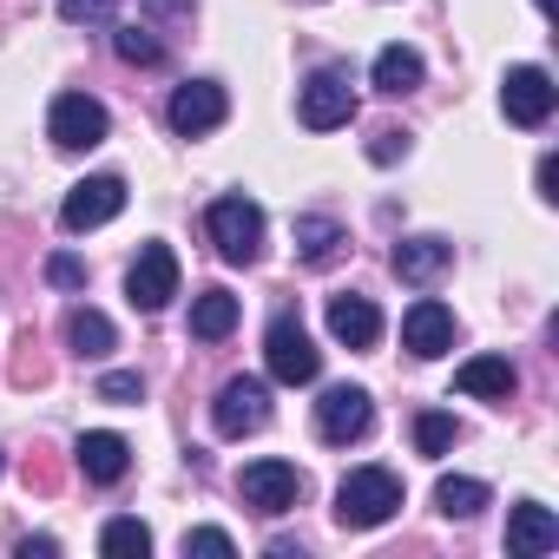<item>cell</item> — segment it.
Instances as JSON below:
<instances>
[{"label": "cell", "mask_w": 559, "mask_h": 559, "mask_svg": "<svg viewBox=\"0 0 559 559\" xmlns=\"http://www.w3.org/2000/svg\"><path fill=\"white\" fill-rule=\"evenodd\" d=\"M349 119H356V80H349V67L310 73V86H304V126L310 132H336Z\"/></svg>", "instance_id": "obj_8"}, {"label": "cell", "mask_w": 559, "mask_h": 559, "mask_svg": "<svg viewBox=\"0 0 559 559\" xmlns=\"http://www.w3.org/2000/svg\"><path fill=\"white\" fill-rule=\"evenodd\" d=\"M454 435H461L454 415H441V408H421V415H415V448H421V454H448Z\"/></svg>", "instance_id": "obj_26"}, {"label": "cell", "mask_w": 559, "mask_h": 559, "mask_svg": "<svg viewBox=\"0 0 559 559\" xmlns=\"http://www.w3.org/2000/svg\"><path fill=\"white\" fill-rule=\"evenodd\" d=\"M435 507H441L448 520H474V513L487 507V480H467V474H441V480H435Z\"/></svg>", "instance_id": "obj_24"}, {"label": "cell", "mask_w": 559, "mask_h": 559, "mask_svg": "<svg viewBox=\"0 0 559 559\" xmlns=\"http://www.w3.org/2000/svg\"><path fill=\"white\" fill-rule=\"evenodd\" d=\"M330 336L343 349H376L382 343V310L369 297H330Z\"/></svg>", "instance_id": "obj_16"}, {"label": "cell", "mask_w": 559, "mask_h": 559, "mask_svg": "<svg viewBox=\"0 0 559 559\" xmlns=\"http://www.w3.org/2000/svg\"><path fill=\"white\" fill-rule=\"evenodd\" d=\"M395 507H402V480H395L389 467H356V474L336 487V520L356 526V533L395 520Z\"/></svg>", "instance_id": "obj_1"}, {"label": "cell", "mask_w": 559, "mask_h": 559, "mask_svg": "<svg viewBox=\"0 0 559 559\" xmlns=\"http://www.w3.org/2000/svg\"><path fill=\"white\" fill-rule=\"evenodd\" d=\"M263 421H270V389H263L257 376H237V382L217 389V402H211V428H217L224 441H243V435H257Z\"/></svg>", "instance_id": "obj_5"}, {"label": "cell", "mask_w": 559, "mask_h": 559, "mask_svg": "<svg viewBox=\"0 0 559 559\" xmlns=\"http://www.w3.org/2000/svg\"><path fill=\"white\" fill-rule=\"evenodd\" d=\"M343 243H349V237H343V224H336V217H297V257H304V263H317V270H323V263H336V257H343Z\"/></svg>", "instance_id": "obj_20"}, {"label": "cell", "mask_w": 559, "mask_h": 559, "mask_svg": "<svg viewBox=\"0 0 559 559\" xmlns=\"http://www.w3.org/2000/svg\"><path fill=\"white\" fill-rule=\"evenodd\" d=\"M73 461H80V474H86L93 487H112V480H126V467H132V441L112 435V428H93V435L73 441Z\"/></svg>", "instance_id": "obj_14"}, {"label": "cell", "mask_w": 559, "mask_h": 559, "mask_svg": "<svg viewBox=\"0 0 559 559\" xmlns=\"http://www.w3.org/2000/svg\"><path fill=\"white\" fill-rule=\"evenodd\" d=\"M376 86H382L389 99L415 93V86H421V53H415V47H382V53H376Z\"/></svg>", "instance_id": "obj_21"}, {"label": "cell", "mask_w": 559, "mask_h": 559, "mask_svg": "<svg viewBox=\"0 0 559 559\" xmlns=\"http://www.w3.org/2000/svg\"><path fill=\"white\" fill-rule=\"evenodd\" d=\"M67 343H73V356H86V362H99V356H112V323L99 317V310H73L67 317Z\"/></svg>", "instance_id": "obj_23"}, {"label": "cell", "mask_w": 559, "mask_h": 559, "mask_svg": "<svg viewBox=\"0 0 559 559\" xmlns=\"http://www.w3.org/2000/svg\"><path fill=\"white\" fill-rule=\"evenodd\" d=\"M369 421H376V402H369V389H356V382H336V389L317 402V435H323L330 448L362 441V435H369Z\"/></svg>", "instance_id": "obj_9"}, {"label": "cell", "mask_w": 559, "mask_h": 559, "mask_svg": "<svg viewBox=\"0 0 559 559\" xmlns=\"http://www.w3.org/2000/svg\"><path fill=\"white\" fill-rule=\"evenodd\" d=\"M552 546H559V520H552V507L520 500L513 520H507V552H513V559H539V552H552Z\"/></svg>", "instance_id": "obj_15"}, {"label": "cell", "mask_w": 559, "mask_h": 559, "mask_svg": "<svg viewBox=\"0 0 559 559\" xmlns=\"http://www.w3.org/2000/svg\"><path fill=\"white\" fill-rule=\"evenodd\" d=\"M47 132H53V145H60V152H93V145H106L112 119H106V106H99L93 93H60V99H53Z\"/></svg>", "instance_id": "obj_4"}, {"label": "cell", "mask_w": 559, "mask_h": 559, "mask_svg": "<svg viewBox=\"0 0 559 559\" xmlns=\"http://www.w3.org/2000/svg\"><path fill=\"white\" fill-rule=\"evenodd\" d=\"M99 402H119V408L145 402V382H139V369H112V376H99Z\"/></svg>", "instance_id": "obj_27"}, {"label": "cell", "mask_w": 559, "mask_h": 559, "mask_svg": "<svg viewBox=\"0 0 559 559\" xmlns=\"http://www.w3.org/2000/svg\"><path fill=\"white\" fill-rule=\"evenodd\" d=\"M112 53H119L126 67H158V60H165V40H158V27H145V21H119V27H112Z\"/></svg>", "instance_id": "obj_22"}, {"label": "cell", "mask_w": 559, "mask_h": 559, "mask_svg": "<svg viewBox=\"0 0 559 559\" xmlns=\"http://www.w3.org/2000/svg\"><path fill=\"white\" fill-rule=\"evenodd\" d=\"M237 493H243V507H257L263 520H276V513H290V507H297L304 474H297L290 461H250V467L237 474Z\"/></svg>", "instance_id": "obj_7"}, {"label": "cell", "mask_w": 559, "mask_h": 559, "mask_svg": "<svg viewBox=\"0 0 559 559\" xmlns=\"http://www.w3.org/2000/svg\"><path fill=\"white\" fill-rule=\"evenodd\" d=\"M191 552H204V559H230L237 546H230V533H217V526H191V533H185V559H191Z\"/></svg>", "instance_id": "obj_30"}, {"label": "cell", "mask_w": 559, "mask_h": 559, "mask_svg": "<svg viewBox=\"0 0 559 559\" xmlns=\"http://www.w3.org/2000/svg\"><path fill=\"white\" fill-rule=\"evenodd\" d=\"M99 552H106V559H145V552H152V526H145V520H106Z\"/></svg>", "instance_id": "obj_25"}, {"label": "cell", "mask_w": 559, "mask_h": 559, "mask_svg": "<svg viewBox=\"0 0 559 559\" xmlns=\"http://www.w3.org/2000/svg\"><path fill=\"white\" fill-rule=\"evenodd\" d=\"M119 0H60V21L67 27H106Z\"/></svg>", "instance_id": "obj_28"}, {"label": "cell", "mask_w": 559, "mask_h": 559, "mask_svg": "<svg viewBox=\"0 0 559 559\" xmlns=\"http://www.w3.org/2000/svg\"><path fill=\"white\" fill-rule=\"evenodd\" d=\"M119 211H126V178L99 171V178H80V185L67 191L60 224H67V230H99V224H112Z\"/></svg>", "instance_id": "obj_11"}, {"label": "cell", "mask_w": 559, "mask_h": 559, "mask_svg": "<svg viewBox=\"0 0 559 559\" xmlns=\"http://www.w3.org/2000/svg\"><path fill=\"white\" fill-rule=\"evenodd\" d=\"M402 349H408V356H421V362L448 356V349H454V310H448V304H435V297L408 304V317H402Z\"/></svg>", "instance_id": "obj_13"}, {"label": "cell", "mask_w": 559, "mask_h": 559, "mask_svg": "<svg viewBox=\"0 0 559 559\" xmlns=\"http://www.w3.org/2000/svg\"><path fill=\"white\" fill-rule=\"evenodd\" d=\"M53 552H60L53 533H27V539H21V559H53Z\"/></svg>", "instance_id": "obj_32"}, {"label": "cell", "mask_w": 559, "mask_h": 559, "mask_svg": "<svg viewBox=\"0 0 559 559\" xmlns=\"http://www.w3.org/2000/svg\"><path fill=\"white\" fill-rule=\"evenodd\" d=\"M224 112H230V99H224L217 80H185V86L171 93V106H165V119H171L178 139H204V132H217Z\"/></svg>", "instance_id": "obj_10"}, {"label": "cell", "mask_w": 559, "mask_h": 559, "mask_svg": "<svg viewBox=\"0 0 559 559\" xmlns=\"http://www.w3.org/2000/svg\"><path fill=\"white\" fill-rule=\"evenodd\" d=\"M539 198H559V158L552 152L539 158Z\"/></svg>", "instance_id": "obj_33"}, {"label": "cell", "mask_w": 559, "mask_h": 559, "mask_svg": "<svg viewBox=\"0 0 559 559\" xmlns=\"http://www.w3.org/2000/svg\"><path fill=\"white\" fill-rule=\"evenodd\" d=\"M402 152H408V132H395V126H389V132H376V145H369V158H376V165H395Z\"/></svg>", "instance_id": "obj_31"}, {"label": "cell", "mask_w": 559, "mask_h": 559, "mask_svg": "<svg viewBox=\"0 0 559 559\" xmlns=\"http://www.w3.org/2000/svg\"><path fill=\"white\" fill-rule=\"evenodd\" d=\"M204 224H211V243H217L224 263H257V257H263V211H257L243 191L217 198Z\"/></svg>", "instance_id": "obj_2"}, {"label": "cell", "mask_w": 559, "mask_h": 559, "mask_svg": "<svg viewBox=\"0 0 559 559\" xmlns=\"http://www.w3.org/2000/svg\"><path fill=\"white\" fill-rule=\"evenodd\" d=\"M533 8H539V14H552V0H533Z\"/></svg>", "instance_id": "obj_34"}, {"label": "cell", "mask_w": 559, "mask_h": 559, "mask_svg": "<svg viewBox=\"0 0 559 559\" xmlns=\"http://www.w3.org/2000/svg\"><path fill=\"white\" fill-rule=\"evenodd\" d=\"M500 106H507L513 126H546L552 106H559V86H552L546 67H513V73L500 80Z\"/></svg>", "instance_id": "obj_12"}, {"label": "cell", "mask_w": 559, "mask_h": 559, "mask_svg": "<svg viewBox=\"0 0 559 559\" xmlns=\"http://www.w3.org/2000/svg\"><path fill=\"white\" fill-rule=\"evenodd\" d=\"M230 330H237V297H230V290L191 297V336H198V343H224Z\"/></svg>", "instance_id": "obj_19"}, {"label": "cell", "mask_w": 559, "mask_h": 559, "mask_svg": "<svg viewBox=\"0 0 559 559\" xmlns=\"http://www.w3.org/2000/svg\"><path fill=\"white\" fill-rule=\"evenodd\" d=\"M47 284H60V290H86V263H80L73 250H53V257H47Z\"/></svg>", "instance_id": "obj_29"}, {"label": "cell", "mask_w": 559, "mask_h": 559, "mask_svg": "<svg viewBox=\"0 0 559 559\" xmlns=\"http://www.w3.org/2000/svg\"><path fill=\"white\" fill-rule=\"evenodd\" d=\"M454 389H461V395H480V402H507V395L520 389V376H513L507 356H467V362L454 369Z\"/></svg>", "instance_id": "obj_17"}, {"label": "cell", "mask_w": 559, "mask_h": 559, "mask_svg": "<svg viewBox=\"0 0 559 559\" xmlns=\"http://www.w3.org/2000/svg\"><path fill=\"white\" fill-rule=\"evenodd\" d=\"M263 362H270V376L284 382V389L317 382V369H323V356H317V343H310V330H304L297 317H276V323L263 330Z\"/></svg>", "instance_id": "obj_3"}, {"label": "cell", "mask_w": 559, "mask_h": 559, "mask_svg": "<svg viewBox=\"0 0 559 559\" xmlns=\"http://www.w3.org/2000/svg\"><path fill=\"white\" fill-rule=\"evenodd\" d=\"M126 297H132V310H165L171 297H178V257H171V243H145L139 257H132V270H126Z\"/></svg>", "instance_id": "obj_6"}, {"label": "cell", "mask_w": 559, "mask_h": 559, "mask_svg": "<svg viewBox=\"0 0 559 559\" xmlns=\"http://www.w3.org/2000/svg\"><path fill=\"white\" fill-rule=\"evenodd\" d=\"M454 263V243L448 237H408V243H395V276H402V284H435V276Z\"/></svg>", "instance_id": "obj_18"}, {"label": "cell", "mask_w": 559, "mask_h": 559, "mask_svg": "<svg viewBox=\"0 0 559 559\" xmlns=\"http://www.w3.org/2000/svg\"><path fill=\"white\" fill-rule=\"evenodd\" d=\"M0 467H8V461H0Z\"/></svg>", "instance_id": "obj_35"}]
</instances>
